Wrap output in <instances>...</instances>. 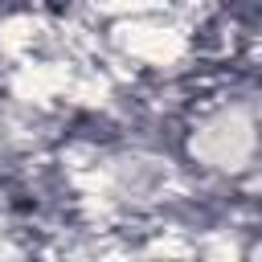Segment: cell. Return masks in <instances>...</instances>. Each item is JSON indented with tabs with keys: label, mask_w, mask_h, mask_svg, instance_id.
<instances>
[{
	"label": "cell",
	"mask_w": 262,
	"mask_h": 262,
	"mask_svg": "<svg viewBox=\"0 0 262 262\" xmlns=\"http://www.w3.org/2000/svg\"><path fill=\"white\" fill-rule=\"evenodd\" d=\"M188 160L205 172L221 176H246L262 164V127L254 115V102L242 98H217L205 102L184 135Z\"/></svg>",
	"instance_id": "cell-1"
},
{
	"label": "cell",
	"mask_w": 262,
	"mask_h": 262,
	"mask_svg": "<svg viewBox=\"0 0 262 262\" xmlns=\"http://www.w3.org/2000/svg\"><path fill=\"white\" fill-rule=\"evenodd\" d=\"M106 45L119 61H131L151 74L184 70L196 57V25L176 8H147L106 25Z\"/></svg>",
	"instance_id": "cell-2"
}]
</instances>
